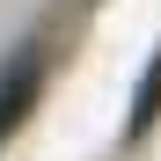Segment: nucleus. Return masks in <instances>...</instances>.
I'll return each instance as SVG.
<instances>
[{
  "instance_id": "2",
  "label": "nucleus",
  "mask_w": 161,
  "mask_h": 161,
  "mask_svg": "<svg viewBox=\"0 0 161 161\" xmlns=\"http://www.w3.org/2000/svg\"><path fill=\"white\" fill-rule=\"evenodd\" d=\"M154 117H161V44H154V59H147V73H139V95H132L125 139H147V132H154Z\"/></svg>"
},
{
  "instance_id": "1",
  "label": "nucleus",
  "mask_w": 161,
  "mask_h": 161,
  "mask_svg": "<svg viewBox=\"0 0 161 161\" xmlns=\"http://www.w3.org/2000/svg\"><path fill=\"white\" fill-rule=\"evenodd\" d=\"M37 51H15V59L8 66H0V139H8V132L22 125V110H30V103H37Z\"/></svg>"
}]
</instances>
